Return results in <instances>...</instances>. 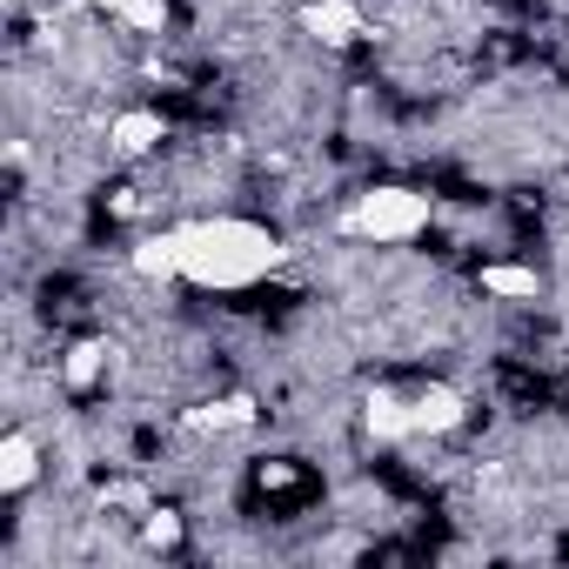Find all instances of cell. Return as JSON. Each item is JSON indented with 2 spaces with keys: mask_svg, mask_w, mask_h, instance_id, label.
Listing matches in <instances>:
<instances>
[{
  "mask_svg": "<svg viewBox=\"0 0 569 569\" xmlns=\"http://www.w3.org/2000/svg\"><path fill=\"white\" fill-rule=\"evenodd\" d=\"M174 248H181V274L194 289H254L281 261V241L261 221H241V214L188 221V228H174Z\"/></svg>",
  "mask_w": 569,
  "mask_h": 569,
  "instance_id": "obj_1",
  "label": "cell"
},
{
  "mask_svg": "<svg viewBox=\"0 0 569 569\" xmlns=\"http://www.w3.org/2000/svg\"><path fill=\"white\" fill-rule=\"evenodd\" d=\"M349 228L369 234V241H409L416 228H429V194H416V188H376V194L356 201Z\"/></svg>",
  "mask_w": 569,
  "mask_h": 569,
  "instance_id": "obj_2",
  "label": "cell"
},
{
  "mask_svg": "<svg viewBox=\"0 0 569 569\" xmlns=\"http://www.w3.org/2000/svg\"><path fill=\"white\" fill-rule=\"evenodd\" d=\"M302 28H309L322 48H349V41H362V8H356V0H309V8H302Z\"/></svg>",
  "mask_w": 569,
  "mask_h": 569,
  "instance_id": "obj_3",
  "label": "cell"
},
{
  "mask_svg": "<svg viewBox=\"0 0 569 569\" xmlns=\"http://www.w3.org/2000/svg\"><path fill=\"white\" fill-rule=\"evenodd\" d=\"M168 128H161V114L154 108H128L114 128H108V141H114V154H148L154 141H161Z\"/></svg>",
  "mask_w": 569,
  "mask_h": 569,
  "instance_id": "obj_4",
  "label": "cell"
},
{
  "mask_svg": "<svg viewBox=\"0 0 569 569\" xmlns=\"http://www.w3.org/2000/svg\"><path fill=\"white\" fill-rule=\"evenodd\" d=\"M34 469H41V449H34V436H8L0 442V489H28L34 482Z\"/></svg>",
  "mask_w": 569,
  "mask_h": 569,
  "instance_id": "obj_5",
  "label": "cell"
},
{
  "mask_svg": "<svg viewBox=\"0 0 569 569\" xmlns=\"http://www.w3.org/2000/svg\"><path fill=\"white\" fill-rule=\"evenodd\" d=\"M409 409H416V429H429V436H442V429H456V422L469 416L456 389H422V396H416Z\"/></svg>",
  "mask_w": 569,
  "mask_h": 569,
  "instance_id": "obj_6",
  "label": "cell"
},
{
  "mask_svg": "<svg viewBox=\"0 0 569 569\" xmlns=\"http://www.w3.org/2000/svg\"><path fill=\"white\" fill-rule=\"evenodd\" d=\"M482 296H502V302H536V268L489 261V268H482Z\"/></svg>",
  "mask_w": 569,
  "mask_h": 569,
  "instance_id": "obj_7",
  "label": "cell"
},
{
  "mask_svg": "<svg viewBox=\"0 0 569 569\" xmlns=\"http://www.w3.org/2000/svg\"><path fill=\"white\" fill-rule=\"evenodd\" d=\"M134 274H148V281H174V274H181V248H174V234H148V241L134 248Z\"/></svg>",
  "mask_w": 569,
  "mask_h": 569,
  "instance_id": "obj_8",
  "label": "cell"
},
{
  "mask_svg": "<svg viewBox=\"0 0 569 569\" xmlns=\"http://www.w3.org/2000/svg\"><path fill=\"white\" fill-rule=\"evenodd\" d=\"M369 429L382 442H402V436H416V409L396 402V396H369Z\"/></svg>",
  "mask_w": 569,
  "mask_h": 569,
  "instance_id": "obj_9",
  "label": "cell"
},
{
  "mask_svg": "<svg viewBox=\"0 0 569 569\" xmlns=\"http://www.w3.org/2000/svg\"><path fill=\"white\" fill-rule=\"evenodd\" d=\"M94 8H108V14L128 21L134 34H161V28H168V0H94Z\"/></svg>",
  "mask_w": 569,
  "mask_h": 569,
  "instance_id": "obj_10",
  "label": "cell"
},
{
  "mask_svg": "<svg viewBox=\"0 0 569 569\" xmlns=\"http://www.w3.org/2000/svg\"><path fill=\"white\" fill-rule=\"evenodd\" d=\"M101 356H108L101 342H74V349H68V382H74V389H88V382L101 376Z\"/></svg>",
  "mask_w": 569,
  "mask_h": 569,
  "instance_id": "obj_11",
  "label": "cell"
},
{
  "mask_svg": "<svg viewBox=\"0 0 569 569\" xmlns=\"http://www.w3.org/2000/svg\"><path fill=\"white\" fill-rule=\"evenodd\" d=\"M174 536H181V522H174V516H154V522H148V542H174Z\"/></svg>",
  "mask_w": 569,
  "mask_h": 569,
  "instance_id": "obj_12",
  "label": "cell"
}]
</instances>
